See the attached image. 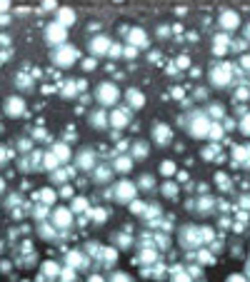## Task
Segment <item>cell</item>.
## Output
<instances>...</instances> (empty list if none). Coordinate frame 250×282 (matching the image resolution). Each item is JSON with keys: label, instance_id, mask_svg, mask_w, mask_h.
Masks as SVG:
<instances>
[{"label": "cell", "instance_id": "6da1fadb", "mask_svg": "<svg viewBox=\"0 0 250 282\" xmlns=\"http://www.w3.org/2000/svg\"><path fill=\"white\" fill-rule=\"evenodd\" d=\"M95 100L103 105V108H115L118 100H120V90L115 82L105 80V82H98L95 85Z\"/></svg>", "mask_w": 250, "mask_h": 282}, {"label": "cell", "instance_id": "7a4b0ae2", "mask_svg": "<svg viewBox=\"0 0 250 282\" xmlns=\"http://www.w3.org/2000/svg\"><path fill=\"white\" fill-rule=\"evenodd\" d=\"M75 60H78V50L68 42H63L53 50V62L60 68H70V65H75Z\"/></svg>", "mask_w": 250, "mask_h": 282}, {"label": "cell", "instance_id": "3957f363", "mask_svg": "<svg viewBox=\"0 0 250 282\" xmlns=\"http://www.w3.org/2000/svg\"><path fill=\"white\" fill-rule=\"evenodd\" d=\"M65 38H68V28H65L63 22H58V20H55V22H50V25L45 28V40H48L50 45H55V48H58V45H63V42H65Z\"/></svg>", "mask_w": 250, "mask_h": 282}, {"label": "cell", "instance_id": "277c9868", "mask_svg": "<svg viewBox=\"0 0 250 282\" xmlns=\"http://www.w3.org/2000/svg\"><path fill=\"white\" fill-rule=\"evenodd\" d=\"M135 192H138L135 182H128V180H120V182L113 188V195H115L118 202H133V200H135Z\"/></svg>", "mask_w": 250, "mask_h": 282}, {"label": "cell", "instance_id": "5b68a950", "mask_svg": "<svg viewBox=\"0 0 250 282\" xmlns=\"http://www.w3.org/2000/svg\"><path fill=\"white\" fill-rule=\"evenodd\" d=\"M210 125H213V122H210V120H208L203 112H195V118H193V125H190V135L203 140V138H208V132H210Z\"/></svg>", "mask_w": 250, "mask_h": 282}, {"label": "cell", "instance_id": "8992f818", "mask_svg": "<svg viewBox=\"0 0 250 282\" xmlns=\"http://www.w3.org/2000/svg\"><path fill=\"white\" fill-rule=\"evenodd\" d=\"M230 78H233L230 65H213V70H210V80H213V85L225 88V85L230 82Z\"/></svg>", "mask_w": 250, "mask_h": 282}, {"label": "cell", "instance_id": "52a82bcc", "mask_svg": "<svg viewBox=\"0 0 250 282\" xmlns=\"http://www.w3.org/2000/svg\"><path fill=\"white\" fill-rule=\"evenodd\" d=\"M218 25H220L225 32H233V30L240 28V15H238L235 10H223L220 18H218Z\"/></svg>", "mask_w": 250, "mask_h": 282}, {"label": "cell", "instance_id": "ba28073f", "mask_svg": "<svg viewBox=\"0 0 250 282\" xmlns=\"http://www.w3.org/2000/svg\"><path fill=\"white\" fill-rule=\"evenodd\" d=\"M70 225H73V210H68V208H55V212H53V228L65 230V228H70Z\"/></svg>", "mask_w": 250, "mask_h": 282}, {"label": "cell", "instance_id": "9c48e42d", "mask_svg": "<svg viewBox=\"0 0 250 282\" xmlns=\"http://www.w3.org/2000/svg\"><path fill=\"white\" fill-rule=\"evenodd\" d=\"M5 112H8L10 118H20V115L25 112V100H23L20 95H10V98L5 100Z\"/></svg>", "mask_w": 250, "mask_h": 282}, {"label": "cell", "instance_id": "30bf717a", "mask_svg": "<svg viewBox=\"0 0 250 282\" xmlns=\"http://www.w3.org/2000/svg\"><path fill=\"white\" fill-rule=\"evenodd\" d=\"M198 232H200V230H198L195 225H185V228L180 230V242H183L185 248H193V245L198 248V245H200V238H198Z\"/></svg>", "mask_w": 250, "mask_h": 282}, {"label": "cell", "instance_id": "8fae6325", "mask_svg": "<svg viewBox=\"0 0 250 282\" xmlns=\"http://www.w3.org/2000/svg\"><path fill=\"white\" fill-rule=\"evenodd\" d=\"M88 48H90V52H93V55H105V52H110V48H113V45H110V38H108V35H98V38H93V40H90V45H88Z\"/></svg>", "mask_w": 250, "mask_h": 282}, {"label": "cell", "instance_id": "7c38bea8", "mask_svg": "<svg viewBox=\"0 0 250 282\" xmlns=\"http://www.w3.org/2000/svg\"><path fill=\"white\" fill-rule=\"evenodd\" d=\"M170 138H173V130H170L165 122H155V125H153V140H155L158 145H168Z\"/></svg>", "mask_w": 250, "mask_h": 282}, {"label": "cell", "instance_id": "4fadbf2b", "mask_svg": "<svg viewBox=\"0 0 250 282\" xmlns=\"http://www.w3.org/2000/svg\"><path fill=\"white\" fill-rule=\"evenodd\" d=\"M128 120H130V112H128L125 108L115 105V110L110 112V122H113L115 128H125V125H128Z\"/></svg>", "mask_w": 250, "mask_h": 282}, {"label": "cell", "instance_id": "5bb4252c", "mask_svg": "<svg viewBox=\"0 0 250 282\" xmlns=\"http://www.w3.org/2000/svg\"><path fill=\"white\" fill-rule=\"evenodd\" d=\"M55 20L68 28V25L75 22V10H73V8H58V10H55Z\"/></svg>", "mask_w": 250, "mask_h": 282}, {"label": "cell", "instance_id": "9a60e30c", "mask_svg": "<svg viewBox=\"0 0 250 282\" xmlns=\"http://www.w3.org/2000/svg\"><path fill=\"white\" fill-rule=\"evenodd\" d=\"M130 42L138 45V48H145V45H148V35H145V30H143V28H133V30H130Z\"/></svg>", "mask_w": 250, "mask_h": 282}, {"label": "cell", "instance_id": "2e32d148", "mask_svg": "<svg viewBox=\"0 0 250 282\" xmlns=\"http://www.w3.org/2000/svg\"><path fill=\"white\" fill-rule=\"evenodd\" d=\"M93 162H95V155H93V150H83V152L78 155V165H80L83 170H90V168H93Z\"/></svg>", "mask_w": 250, "mask_h": 282}, {"label": "cell", "instance_id": "e0dca14e", "mask_svg": "<svg viewBox=\"0 0 250 282\" xmlns=\"http://www.w3.org/2000/svg\"><path fill=\"white\" fill-rule=\"evenodd\" d=\"M128 100H130V108H135V110H140L145 105V98L140 90H128Z\"/></svg>", "mask_w": 250, "mask_h": 282}, {"label": "cell", "instance_id": "ac0fdd59", "mask_svg": "<svg viewBox=\"0 0 250 282\" xmlns=\"http://www.w3.org/2000/svg\"><path fill=\"white\" fill-rule=\"evenodd\" d=\"M50 150H53V152H55V158H58V160H60V162H65V160H68V158H70V150H68V148H65V145H60V142H55V145H53V148H50Z\"/></svg>", "mask_w": 250, "mask_h": 282}, {"label": "cell", "instance_id": "d6986e66", "mask_svg": "<svg viewBox=\"0 0 250 282\" xmlns=\"http://www.w3.org/2000/svg\"><path fill=\"white\" fill-rule=\"evenodd\" d=\"M133 160L130 158H115V162H113V170H118V172H128L133 165H130Z\"/></svg>", "mask_w": 250, "mask_h": 282}, {"label": "cell", "instance_id": "ffe728a7", "mask_svg": "<svg viewBox=\"0 0 250 282\" xmlns=\"http://www.w3.org/2000/svg\"><path fill=\"white\" fill-rule=\"evenodd\" d=\"M90 125L98 128V130H103V128H105V112H103V110H100L98 115L93 112V115H90Z\"/></svg>", "mask_w": 250, "mask_h": 282}, {"label": "cell", "instance_id": "44dd1931", "mask_svg": "<svg viewBox=\"0 0 250 282\" xmlns=\"http://www.w3.org/2000/svg\"><path fill=\"white\" fill-rule=\"evenodd\" d=\"M208 138H210V140H215V142L223 138V128H220V122H218V120L210 125V132H208Z\"/></svg>", "mask_w": 250, "mask_h": 282}, {"label": "cell", "instance_id": "7402d4cb", "mask_svg": "<svg viewBox=\"0 0 250 282\" xmlns=\"http://www.w3.org/2000/svg\"><path fill=\"white\" fill-rule=\"evenodd\" d=\"M148 155V145L143 142V140H138L135 145H133V158H145Z\"/></svg>", "mask_w": 250, "mask_h": 282}, {"label": "cell", "instance_id": "603a6c76", "mask_svg": "<svg viewBox=\"0 0 250 282\" xmlns=\"http://www.w3.org/2000/svg\"><path fill=\"white\" fill-rule=\"evenodd\" d=\"M163 192H165V198H175L178 195V185L175 182H165L163 185Z\"/></svg>", "mask_w": 250, "mask_h": 282}, {"label": "cell", "instance_id": "cb8c5ba5", "mask_svg": "<svg viewBox=\"0 0 250 282\" xmlns=\"http://www.w3.org/2000/svg\"><path fill=\"white\" fill-rule=\"evenodd\" d=\"M90 218H93V220H98V225H103V220L108 218V212H105L103 208H98V210H90Z\"/></svg>", "mask_w": 250, "mask_h": 282}, {"label": "cell", "instance_id": "d4e9b609", "mask_svg": "<svg viewBox=\"0 0 250 282\" xmlns=\"http://www.w3.org/2000/svg\"><path fill=\"white\" fill-rule=\"evenodd\" d=\"M238 128H240L243 135H248L250 138V115H243V118H240V125H238Z\"/></svg>", "mask_w": 250, "mask_h": 282}, {"label": "cell", "instance_id": "484cf974", "mask_svg": "<svg viewBox=\"0 0 250 282\" xmlns=\"http://www.w3.org/2000/svg\"><path fill=\"white\" fill-rule=\"evenodd\" d=\"M160 172H163V175H173V172H175V162H173V160H165V162L160 165Z\"/></svg>", "mask_w": 250, "mask_h": 282}, {"label": "cell", "instance_id": "4316f807", "mask_svg": "<svg viewBox=\"0 0 250 282\" xmlns=\"http://www.w3.org/2000/svg\"><path fill=\"white\" fill-rule=\"evenodd\" d=\"M108 178H110V170H108V168H100V170L95 172V180H100V182H105Z\"/></svg>", "mask_w": 250, "mask_h": 282}, {"label": "cell", "instance_id": "83f0119b", "mask_svg": "<svg viewBox=\"0 0 250 282\" xmlns=\"http://www.w3.org/2000/svg\"><path fill=\"white\" fill-rule=\"evenodd\" d=\"M208 112H210L213 118H223V108H220V105H210V108H208Z\"/></svg>", "mask_w": 250, "mask_h": 282}, {"label": "cell", "instance_id": "f1b7e54d", "mask_svg": "<svg viewBox=\"0 0 250 282\" xmlns=\"http://www.w3.org/2000/svg\"><path fill=\"white\" fill-rule=\"evenodd\" d=\"M85 208H88V205H85V200H83V198L73 200V210H75V212H80V210H85Z\"/></svg>", "mask_w": 250, "mask_h": 282}, {"label": "cell", "instance_id": "f546056e", "mask_svg": "<svg viewBox=\"0 0 250 282\" xmlns=\"http://www.w3.org/2000/svg\"><path fill=\"white\" fill-rule=\"evenodd\" d=\"M40 198H43L45 202H53V198H55V195H53V190H43V195H40Z\"/></svg>", "mask_w": 250, "mask_h": 282}, {"label": "cell", "instance_id": "4dcf8cb0", "mask_svg": "<svg viewBox=\"0 0 250 282\" xmlns=\"http://www.w3.org/2000/svg\"><path fill=\"white\" fill-rule=\"evenodd\" d=\"M240 62H243V70H250V55H243Z\"/></svg>", "mask_w": 250, "mask_h": 282}, {"label": "cell", "instance_id": "1f68e13d", "mask_svg": "<svg viewBox=\"0 0 250 282\" xmlns=\"http://www.w3.org/2000/svg\"><path fill=\"white\" fill-rule=\"evenodd\" d=\"M243 165H245V168H250V145L245 148V162H243Z\"/></svg>", "mask_w": 250, "mask_h": 282}, {"label": "cell", "instance_id": "d6a6232c", "mask_svg": "<svg viewBox=\"0 0 250 282\" xmlns=\"http://www.w3.org/2000/svg\"><path fill=\"white\" fill-rule=\"evenodd\" d=\"M245 40H248V42H250V22H248V25H245Z\"/></svg>", "mask_w": 250, "mask_h": 282}, {"label": "cell", "instance_id": "836d02e7", "mask_svg": "<svg viewBox=\"0 0 250 282\" xmlns=\"http://www.w3.org/2000/svg\"><path fill=\"white\" fill-rule=\"evenodd\" d=\"M45 8L50 10V8H55V2H53V0H45Z\"/></svg>", "mask_w": 250, "mask_h": 282}, {"label": "cell", "instance_id": "e575fe53", "mask_svg": "<svg viewBox=\"0 0 250 282\" xmlns=\"http://www.w3.org/2000/svg\"><path fill=\"white\" fill-rule=\"evenodd\" d=\"M245 278H250V262L245 265Z\"/></svg>", "mask_w": 250, "mask_h": 282}]
</instances>
